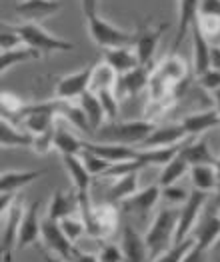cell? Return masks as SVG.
Here are the masks:
<instances>
[{
	"instance_id": "obj_9",
	"label": "cell",
	"mask_w": 220,
	"mask_h": 262,
	"mask_svg": "<svg viewBox=\"0 0 220 262\" xmlns=\"http://www.w3.org/2000/svg\"><path fill=\"white\" fill-rule=\"evenodd\" d=\"M40 241L44 242V248L48 252H52L54 256H60L66 262L72 258V254L76 250V244L68 241V236L62 232L60 222L48 219V216H44L42 220V238Z\"/></svg>"
},
{
	"instance_id": "obj_27",
	"label": "cell",
	"mask_w": 220,
	"mask_h": 262,
	"mask_svg": "<svg viewBox=\"0 0 220 262\" xmlns=\"http://www.w3.org/2000/svg\"><path fill=\"white\" fill-rule=\"evenodd\" d=\"M78 104H80V108L84 110L88 122H90V128L94 130V136H96V132L108 122V120H106V114H104V108H102V104H100V98H98L94 92L88 90V92H84V94L78 98Z\"/></svg>"
},
{
	"instance_id": "obj_52",
	"label": "cell",
	"mask_w": 220,
	"mask_h": 262,
	"mask_svg": "<svg viewBox=\"0 0 220 262\" xmlns=\"http://www.w3.org/2000/svg\"><path fill=\"white\" fill-rule=\"evenodd\" d=\"M214 108L218 110V114H220V90L214 92Z\"/></svg>"
},
{
	"instance_id": "obj_42",
	"label": "cell",
	"mask_w": 220,
	"mask_h": 262,
	"mask_svg": "<svg viewBox=\"0 0 220 262\" xmlns=\"http://www.w3.org/2000/svg\"><path fill=\"white\" fill-rule=\"evenodd\" d=\"M198 28L208 40H212L220 36V18L218 16H198Z\"/></svg>"
},
{
	"instance_id": "obj_49",
	"label": "cell",
	"mask_w": 220,
	"mask_h": 262,
	"mask_svg": "<svg viewBox=\"0 0 220 262\" xmlns=\"http://www.w3.org/2000/svg\"><path fill=\"white\" fill-rule=\"evenodd\" d=\"M210 68L220 70V46L216 44H212V48H210Z\"/></svg>"
},
{
	"instance_id": "obj_30",
	"label": "cell",
	"mask_w": 220,
	"mask_h": 262,
	"mask_svg": "<svg viewBox=\"0 0 220 262\" xmlns=\"http://www.w3.org/2000/svg\"><path fill=\"white\" fill-rule=\"evenodd\" d=\"M190 182H192V188L202 190V192H216V186H218V176H216V166L214 164H196V166H190Z\"/></svg>"
},
{
	"instance_id": "obj_11",
	"label": "cell",
	"mask_w": 220,
	"mask_h": 262,
	"mask_svg": "<svg viewBox=\"0 0 220 262\" xmlns=\"http://www.w3.org/2000/svg\"><path fill=\"white\" fill-rule=\"evenodd\" d=\"M166 28H168V24H158L156 28L140 26V30H138V34L134 38V50L138 54L140 66H152L154 52H156L158 42H160V36H162V32Z\"/></svg>"
},
{
	"instance_id": "obj_25",
	"label": "cell",
	"mask_w": 220,
	"mask_h": 262,
	"mask_svg": "<svg viewBox=\"0 0 220 262\" xmlns=\"http://www.w3.org/2000/svg\"><path fill=\"white\" fill-rule=\"evenodd\" d=\"M76 212H78V196H72L64 190H56L46 208V216L56 222H60L66 216H72Z\"/></svg>"
},
{
	"instance_id": "obj_3",
	"label": "cell",
	"mask_w": 220,
	"mask_h": 262,
	"mask_svg": "<svg viewBox=\"0 0 220 262\" xmlns=\"http://www.w3.org/2000/svg\"><path fill=\"white\" fill-rule=\"evenodd\" d=\"M14 30L20 34V38L24 40L26 46L38 50L42 56H50L54 52H68V50H74V44L56 36V34H50L48 30H44L38 22H24L14 26Z\"/></svg>"
},
{
	"instance_id": "obj_10",
	"label": "cell",
	"mask_w": 220,
	"mask_h": 262,
	"mask_svg": "<svg viewBox=\"0 0 220 262\" xmlns=\"http://www.w3.org/2000/svg\"><path fill=\"white\" fill-rule=\"evenodd\" d=\"M160 198H162V188H160V184H152V186H148V188L138 190L136 194H132L130 198H126V200H124L122 204H118V206H122L126 212L134 214L138 220H144L148 216V212H152V208L158 204Z\"/></svg>"
},
{
	"instance_id": "obj_31",
	"label": "cell",
	"mask_w": 220,
	"mask_h": 262,
	"mask_svg": "<svg viewBox=\"0 0 220 262\" xmlns=\"http://www.w3.org/2000/svg\"><path fill=\"white\" fill-rule=\"evenodd\" d=\"M42 58V54L26 44H22L14 50H8V52H2L0 54V70L2 74H6L10 68H14L16 64H22V62H30V60H38Z\"/></svg>"
},
{
	"instance_id": "obj_17",
	"label": "cell",
	"mask_w": 220,
	"mask_h": 262,
	"mask_svg": "<svg viewBox=\"0 0 220 262\" xmlns=\"http://www.w3.org/2000/svg\"><path fill=\"white\" fill-rule=\"evenodd\" d=\"M180 124L184 126L188 138H200L204 132H208L214 126H220V114L216 108L200 110V112H192V114L184 116Z\"/></svg>"
},
{
	"instance_id": "obj_28",
	"label": "cell",
	"mask_w": 220,
	"mask_h": 262,
	"mask_svg": "<svg viewBox=\"0 0 220 262\" xmlns=\"http://www.w3.org/2000/svg\"><path fill=\"white\" fill-rule=\"evenodd\" d=\"M46 174V170H10L2 172L0 176V192H18L20 188L32 184L40 176Z\"/></svg>"
},
{
	"instance_id": "obj_50",
	"label": "cell",
	"mask_w": 220,
	"mask_h": 262,
	"mask_svg": "<svg viewBox=\"0 0 220 262\" xmlns=\"http://www.w3.org/2000/svg\"><path fill=\"white\" fill-rule=\"evenodd\" d=\"M216 176H218V186H216V206H218V212H220V156H218V162H216Z\"/></svg>"
},
{
	"instance_id": "obj_1",
	"label": "cell",
	"mask_w": 220,
	"mask_h": 262,
	"mask_svg": "<svg viewBox=\"0 0 220 262\" xmlns=\"http://www.w3.org/2000/svg\"><path fill=\"white\" fill-rule=\"evenodd\" d=\"M178 219H180V206H162L152 224L148 226L144 241L148 246V254L150 258H158L162 252H166L170 246H174L176 228H178Z\"/></svg>"
},
{
	"instance_id": "obj_15",
	"label": "cell",
	"mask_w": 220,
	"mask_h": 262,
	"mask_svg": "<svg viewBox=\"0 0 220 262\" xmlns=\"http://www.w3.org/2000/svg\"><path fill=\"white\" fill-rule=\"evenodd\" d=\"M120 246H122V252H124V262H146L150 258L144 236H140V232L130 224H126L122 228Z\"/></svg>"
},
{
	"instance_id": "obj_32",
	"label": "cell",
	"mask_w": 220,
	"mask_h": 262,
	"mask_svg": "<svg viewBox=\"0 0 220 262\" xmlns=\"http://www.w3.org/2000/svg\"><path fill=\"white\" fill-rule=\"evenodd\" d=\"M190 172V164H188V160L182 156V154L178 152L160 170V176H158V184H160V188H164V186H170V184H176L180 178L184 174H188Z\"/></svg>"
},
{
	"instance_id": "obj_23",
	"label": "cell",
	"mask_w": 220,
	"mask_h": 262,
	"mask_svg": "<svg viewBox=\"0 0 220 262\" xmlns=\"http://www.w3.org/2000/svg\"><path fill=\"white\" fill-rule=\"evenodd\" d=\"M0 142L4 150L10 148H30L34 144V136L28 130H18L8 118H2L0 122Z\"/></svg>"
},
{
	"instance_id": "obj_19",
	"label": "cell",
	"mask_w": 220,
	"mask_h": 262,
	"mask_svg": "<svg viewBox=\"0 0 220 262\" xmlns=\"http://www.w3.org/2000/svg\"><path fill=\"white\" fill-rule=\"evenodd\" d=\"M102 60L118 74H126L134 68L140 66V60H138V54L134 50V44L132 46H120V48H110V50H104L102 54Z\"/></svg>"
},
{
	"instance_id": "obj_18",
	"label": "cell",
	"mask_w": 220,
	"mask_h": 262,
	"mask_svg": "<svg viewBox=\"0 0 220 262\" xmlns=\"http://www.w3.org/2000/svg\"><path fill=\"white\" fill-rule=\"evenodd\" d=\"M60 2L58 0H18L16 2V14L28 22L42 20L52 14H56L60 10Z\"/></svg>"
},
{
	"instance_id": "obj_6",
	"label": "cell",
	"mask_w": 220,
	"mask_h": 262,
	"mask_svg": "<svg viewBox=\"0 0 220 262\" xmlns=\"http://www.w3.org/2000/svg\"><path fill=\"white\" fill-rule=\"evenodd\" d=\"M206 202H208V192H202V190L192 188L190 198L180 206V219H178V228H176L174 244L186 241V238H190V234H192L194 226H196L198 220H200L202 208H204Z\"/></svg>"
},
{
	"instance_id": "obj_7",
	"label": "cell",
	"mask_w": 220,
	"mask_h": 262,
	"mask_svg": "<svg viewBox=\"0 0 220 262\" xmlns=\"http://www.w3.org/2000/svg\"><path fill=\"white\" fill-rule=\"evenodd\" d=\"M26 208L22 202H14V206L2 214V234H0V244H2V260L10 262L14 248H18V234H20V222Z\"/></svg>"
},
{
	"instance_id": "obj_2",
	"label": "cell",
	"mask_w": 220,
	"mask_h": 262,
	"mask_svg": "<svg viewBox=\"0 0 220 262\" xmlns=\"http://www.w3.org/2000/svg\"><path fill=\"white\" fill-rule=\"evenodd\" d=\"M156 128V122H150L146 118L138 120H116L106 122L100 130L96 132L94 140L98 142H116V144H128V146H140L150 132Z\"/></svg>"
},
{
	"instance_id": "obj_44",
	"label": "cell",
	"mask_w": 220,
	"mask_h": 262,
	"mask_svg": "<svg viewBox=\"0 0 220 262\" xmlns=\"http://www.w3.org/2000/svg\"><path fill=\"white\" fill-rule=\"evenodd\" d=\"M100 262H124V252L120 244H104L98 252Z\"/></svg>"
},
{
	"instance_id": "obj_36",
	"label": "cell",
	"mask_w": 220,
	"mask_h": 262,
	"mask_svg": "<svg viewBox=\"0 0 220 262\" xmlns=\"http://www.w3.org/2000/svg\"><path fill=\"white\" fill-rule=\"evenodd\" d=\"M196 242H194V238L190 236V238H186V241L178 242V244H174V246H170L166 252H162L158 258H154L152 262H182L184 260V256L192 250V246H194Z\"/></svg>"
},
{
	"instance_id": "obj_24",
	"label": "cell",
	"mask_w": 220,
	"mask_h": 262,
	"mask_svg": "<svg viewBox=\"0 0 220 262\" xmlns=\"http://www.w3.org/2000/svg\"><path fill=\"white\" fill-rule=\"evenodd\" d=\"M180 154L188 160L190 166H196V164H214L216 166V162H218V158L210 152V148L202 136L190 138V142H182Z\"/></svg>"
},
{
	"instance_id": "obj_13",
	"label": "cell",
	"mask_w": 220,
	"mask_h": 262,
	"mask_svg": "<svg viewBox=\"0 0 220 262\" xmlns=\"http://www.w3.org/2000/svg\"><path fill=\"white\" fill-rule=\"evenodd\" d=\"M42 220L40 219V202H32L20 222V234H18V250H24L42 238Z\"/></svg>"
},
{
	"instance_id": "obj_5",
	"label": "cell",
	"mask_w": 220,
	"mask_h": 262,
	"mask_svg": "<svg viewBox=\"0 0 220 262\" xmlns=\"http://www.w3.org/2000/svg\"><path fill=\"white\" fill-rule=\"evenodd\" d=\"M58 118V100H48L40 104H28L22 120H24V130H28L32 136H38L44 132L52 130L56 126Z\"/></svg>"
},
{
	"instance_id": "obj_21",
	"label": "cell",
	"mask_w": 220,
	"mask_h": 262,
	"mask_svg": "<svg viewBox=\"0 0 220 262\" xmlns=\"http://www.w3.org/2000/svg\"><path fill=\"white\" fill-rule=\"evenodd\" d=\"M192 32V72L194 76H200L202 72H206L210 68V40L202 34V30L198 28V22L190 28Z\"/></svg>"
},
{
	"instance_id": "obj_43",
	"label": "cell",
	"mask_w": 220,
	"mask_h": 262,
	"mask_svg": "<svg viewBox=\"0 0 220 262\" xmlns=\"http://www.w3.org/2000/svg\"><path fill=\"white\" fill-rule=\"evenodd\" d=\"M198 84L204 88V90H208V92H218L220 90V70L216 68H208L206 72H202L200 76L196 78Z\"/></svg>"
},
{
	"instance_id": "obj_22",
	"label": "cell",
	"mask_w": 220,
	"mask_h": 262,
	"mask_svg": "<svg viewBox=\"0 0 220 262\" xmlns=\"http://www.w3.org/2000/svg\"><path fill=\"white\" fill-rule=\"evenodd\" d=\"M62 164H64L66 172L72 180V186L76 192H88L92 186V178L94 176L88 172V168L84 166L82 158L78 154H64L62 156Z\"/></svg>"
},
{
	"instance_id": "obj_39",
	"label": "cell",
	"mask_w": 220,
	"mask_h": 262,
	"mask_svg": "<svg viewBox=\"0 0 220 262\" xmlns=\"http://www.w3.org/2000/svg\"><path fill=\"white\" fill-rule=\"evenodd\" d=\"M28 104H24L20 96L12 92H2V118H12V116H22Z\"/></svg>"
},
{
	"instance_id": "obj_53",
	"label": "cell",
	"mask_w": 220,
	"mask_h": 262,
	"mask_svg": "<svg viewBox=\"0 0 220 262\" xmlns=\"http://www.w3.org/2000/svg\"><path fill=\"white\" fill-rule=\"evenodd\" d=\"M212 250H216V252H220V238H218V242L214 244V248H212Z\"/></svg>"
},
{
	"instance_id": "obj_51",
	"label": "cell",
	"mask_w": 220,
	"mask_h": 262,
	"mask_svg": "<svg viewBox=\"0 0 220 262\" xmlns=\"http://www.w3.org/2000/svg\"><path fill=\"white\" fill-rule=\"evenodd\" d=\"M44 262H66L60 256H52V254H44Z\"/></svg>"
},
{
	"instance_id": "obj_47",
	"label": "cell",
	"mask_w": 220,
	"mask_h": 262,
	"mask_svg": "<svg viewBox=\"0 0 220 262\" xmlns=\"http://www.w3.org/2000/svg\"><path fill=\"white\" fill-rule=\"evenodd\" d=\"M204 256H206V250L198 248L196 244H194V246H192V250L184 256V260L182 262H204Z\"/></svg>"
},
{
	"instance_id": "obj_45",
	"label": "cell",
	"mask_w": 220,
	"mask_h": 262,
	"mask_svg": "<svg viewBox=\"0 0 220 262\" xmlns=\"http://www.w3.org/2000/svg\"><path fill=\"white\" fill-rule=\"evenodd\" d=\"M200 16L220 18V0H200Z\"/></svg>"
},
{
	"instance_id": "obj_38",
	"label": "cell",
	"mask_w": 220,
	"mask_h": 262,
	"mask_svg": "<svg viewBox=\"0 0 220 262\" xmlns=\"http://www.w3.org/2000/svg\"><path fill=\"white\" fill-rule=\"evenodd\" d=\"M60 228H62V232L68 236V241L74 242V244L80 241L84 234H88L86 226H84L82 219H80V216H76V214L66 216V219L60 220Z\"/></svg>"
},
{
	"instance_id": "obj_48",
	"label": "cell",
	"mask_w": 220,
	"mask_h": 262,
	"mask_svg": "<svg viewBox=\"0 0 220 262\" xmlns=\"http://www.w3.org/2000/svg\"><path fill=\"white\" fill-rule=\"evenodd\" d=\"M80 4H82V12H84L86 18L98 14V12H96V10H98V0H80Z\"/></svg>"
},
{
	"instance_id": "obj_33",
	"label": "cell",
	"mask_w": 220,
	"mask_h": 262,
	"mask_svg": "<svg viewBox=\"0 0 220 262\" xmlns=\"http://www.w3.org/2000/svg\"><path fill=\"white\" fill-rule=\"evenodd\" d=\"M84 148V138L76 136L72 130L56 126V134H54V150H58L60 156L64 154H80Z\"/></svg>"
},
{
	"instance_id": "obj_12",
	"label": "cell",
	"mask_w": 220,
	"mask_h": 262,
	"mask_svg": "<svg viewBox=\"0 0 220 262\" xmlns=\"http://www.w3.org/2000/svg\"><path fill=\"white\" fill-rule=\"evenodd\" d=\"M188 134L184 126L178 124H156V128L150 132V136L138 146V148H168V146H180Z\"/></svg>"
},
{
	"instance_id": "obj_4",
	"label": "cell",
	"mask_w": 220,
	"mask_h": 262,
	"mask_svg": "<svg viewBox=\"0 0 220 262\" xmlns=\"http://www.w3.org/2000/svg\"><path fill=\"white\" fill-rule=\"evenodd\" d=\"M88 24V32H90V38L96 46H100L102 50H110V48H120V46H132L136 34L126 32L114 24L106 22L104 18H100L98 14L86 18Z\"/></svg>"
},
{
	"instance_id": "obj_16",
	"label": "cell",
	"mask_w": 220,
	"mask_h": 262,
	"mask_svg": "<svg viewBox=\"0 0 220 262\" xmlns=\"http://www.w3.org/2000/svg\"><path fill=\"white\" fill-rule=\"evenodd\" d=\"M194 242H196L198 248L202 250H212L214 244L220 238V214L218 212H212V214H206L202 220H198V224L194 226L192 234H190Z\"/></svg>"
},
{
	"instance_id": "obj_41",
	"label": "cell",
	"mask_w": 220,
	"mask_h": 262,
	"mask_svg": "<svg viewBox=\"0 0 220 262\" xmlns=\"http://www.w3.org/2000/svg\"><path fill=\"white\" fill-rule=\"evenodd\" d=\"M24 40L20 38V34L14 30L12 24H2V30H0V50L2 52H8V50H14L22 46Z\"/></svg>"
},
{
	"instance_id": "obj_54",
	"label": "cell",
	"mask_w": 220,
	"mask_h": 262,
	"mask_svg": "<svg viewBox=\"0 0 220 262\" xmlns=\"http://www.w3.org/2000/svg\"><path fill=\"white\" fill-rule=\"evenodd\" d=\"M218 214H220V212H218Z\"/></svg>"
},
{
	"instance_id": "obj_26",
	"label": "cell",
	"mask_w": 220,
	"mask_h": 262,
	"mask_svg": "<svg viewBox=\"0 0 220 262\" xmlns=\"http://www.w3.org/2000/svg\"><path fill=\"white\" fill-rule=\"evenodd\" d=\"M154 70H156L166 82H170L172 86H176L178 82H182L184 78H188V66H186V62H184L176 52H170L160 64L154 66Z\"/></svg>"
},
{
	"instance_id": "obj_37",
	"label": "cell",
	"mask_w": 220,
	"mask_h": 262,
	"mask_svg": "<svg viewBox=\"0 0 220 262\" xmlns=\"http://www.w3.org/2000/svg\"><path fill=\"white\" fill-rule=\"evenodd\" d=\"M78 156L82 158L84 166H86L88 172H90L92 176H102L110 168V162L106 160V158L98 156V154L92 152V150H88V148H82V152L78 154Z\"/></svg>"
},
{
	"instance_id": "obj_8",
	"label": "cell",
	"mask_w": 220,
	"mask_h": 262,
	"mask_svg": "<svg viewBox=\"0 0 220 262\" xmlns=\"http://www.w3.org/2000/svg\"><path fill=\"white\" fill-rule=\"evenodd\" d=\"M96 62L88 64L86 68L78 70V72H72V74H66L62 76L56 88H54V98L56 100H78L84 92L90 90V78H92V70H94Z\"/></svg>"
},
{
	"instance_id": "obj_20",
	"label": "cell",
	"mask_w": 220,
	"mask_h": 262,
	"mask_svg": "<svg viewBox=\"0 0 220 262\" xmlns=\"http://www.w3.org/2000/svg\"><path fill=\"white\" fill-rule=\"evenodd\" d=\"M198 16H200V0H178V30H176L174 44H172V52H176L182 38L198 22Z\"/></svg>"
},
{
	"instance_id": "obj_14",
	"label": "cell",
	"mask_w": 220,
	"mask_h": 262,
	"mask_svg": "<svg viewBox=\"0 0 220 262\" xmlns=\"http://www.w3.org/2000/svg\"><path fill=\"white\" fill-rule=\"evenodd\" d=\"M154 66H138L130 72L118 76V82H116V96L120 100L124 98H130V96H136L140 90L148 88V82H150V74H152Z\"/></svg>"
},
{
	"instance_id": "obj_34",
	"label": "cell",
	"mask_w": 220,
	"mask_h": 262,
	"mask_svg": "<svg viewBox=\"0 0 220 262\" xmlns=\"http://www.w3.org/2000/svg\"><path fill=\"white\" fill-rule=\"evenodd\" d=\"M118 82V74L110 68L104 60L96 62L94 70H92V78H90V92H100V90H108V88H116Z\"/></svg>"
},
{
	"instance_id": "obj_29",
	"label": "cell",
	"mask_w": 220,
	"mask_h": 262,
	"mask_svg": "<svg viewBox=\"0 0 220 262\" xmlns=\"http://www.w3.org/2000/svg\"><path fill=\"white\" fill-rule=\"evenodd\" d=\"M138 174L140 172H130V174L120 176L116 180H110L112 184H110L108 194H106L108 202H112V204H122L126 198L136 194L138 192Z\"/></svg>"
},
{
	"instance_id": "obj_46",
	"label": "cell",
	"mask_w": 220,
	"mask_h": 262,
	"mask_svg": "<svg viewBox=\"0 0 220 262\" xmlns=\"http://www.w3.org/2000/svg\"><path fill=\"white\" fill-rule=\"evenodd\" d=\"M68 262H100V258H98V254H92V252H84V250H80V248L76 246V250H74L72 258H70Z\"/></svg>"
},
{
	"instance_id": "obj_40",
	"label": "cell",
	"mask_w": 220,
	"mask_h": 262,
	"mask_svg": "<svg viewBox=\"0 0 220 262\" xmlns=\"http://www.w3.org/2000/svg\"><path fill=\"white\" fill-rule=\"evenodd\" d=\"M192 190H186L184 186H180L178 182L170 184V186H164L162 188V200L168 204V206H182L188 198H190Z\"/></svg>"
},
{
	"instance_id": "obj_35",
	"label": "cell",
	"mask_w": 220,
	"mask_h": 262,
	"mask_svg": "<svg viewBox=\"0 0 220 262\" xmlns=\"http://www.w3.org/2000/svg\"><path fill=\"white\" fill-rule=\"evenodd\" d=\"M96 96L100 98V104L104 108V114H106V120L108 122H116L118 120V114H120V98L116 96V90L114 88H108V90H100L96 92Z\"/></svg>"
}]
</instances>
